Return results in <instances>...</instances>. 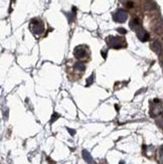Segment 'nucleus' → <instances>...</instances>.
Masks as SVG:
<instances>
[{
  "instance_id": "nucleus-1",
  "label": "nucleus",
  "mask_w": 163,
  "mask_h": 164,
  "mask_svg": "<svg viewBox=\"0 0 163 164\" xmlns=\"http://www.w3.org/2000/svg\"><path fill=\"white\" fill-rule=\"evenodd\" d=\"M83 155H84V158H85V160L87 161L88 163H92V157L91 155L89 154V152H87V151H84L83 152Z\"/></svg>"
}]
</instances>
